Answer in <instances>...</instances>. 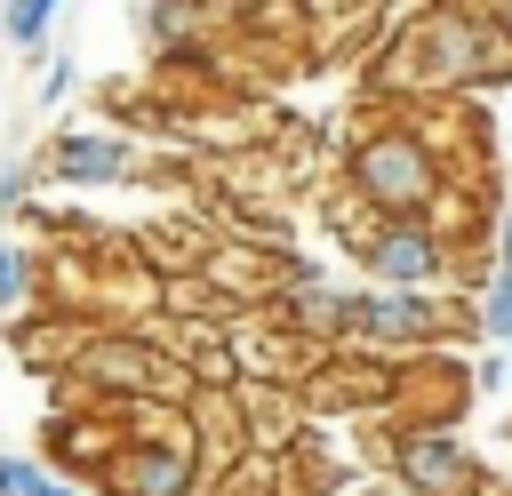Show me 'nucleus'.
Masks as SVG:
<instances>
[{"label":"nucleus","mask_w":512,"mask_h":496,"mask_svg":"<svg viewBox=\"0 0 512 496\" xmlns=\"http://www.w3.org/2000/svg\"><path fill=\"white\" fill-rule=\"evenodd\" d=\"M352 248H360V264H368L376 288H432L456 264V248L440 240L432 216H376L368 232H352Z\"/></svg>","instance_id":"39448f33"},{"label":"nucleus","mask_w":512,"mask_h":496,"mask_svg":"<svg viewBox=\"0 0 512 496\" xmlns=\"http://www.w3.org/2000/svg\"><path fill=\"white\" fill-rule=\"evenodd\" d=\"M64 88H72V56H64V64H48V80H40V96H48V104H64Z\"/></svg>","instance_id":"2eb2a0df"},{"label":"nucleus","mask_w":512,"mask_h":496,"mask_svg":"<svg viewBox=\"0 0 512 496\" xmlns=\"http://www.w3.org/2000/svg\"><path fill=\"white\" fill-rule=\"evenodd\" d=\"M128 168H136L128 136H112V128H64L48 144V168L40 176H56V184H120Z\"/></svg>","instance_id":"6e6552de"},{"label":"nucleus","mask_w":512,"mask_h":496,"mask_svg":"<svg viewBox=\"0 0 512 496\" xmlns=\"http://www.w3.org/2000/svg\"><path fill=\"white\" fill-rule=\"evenodd\" d=\"M504 376H512V360H504V344H488L480 368H472V384H480V392H504Z\"/></svg>","instance_id":"4468645a"},{"label":"nucleus","mask_w":512,"mask_h":496,"mask_svg":"<svg viewBox=\"0 0 512 496\" xmlns=\"http://www.w3.org/2000/svg\"><path fill=\"white\" fill-rule=\"evenodd\" d=\"M0 496H80V488L48 456H0Z\"/></svg>","instance_id":"1a4fd4ad"},{"label":"nucleus","mask_w":512,"mask_h":496,"mask_svg":"<svg viewBox=\"0 0 512 496\" xmlns=\"http://www.w3.org/2000/svg\"><path fill=\"white\" fill-rule=\"evenodd\" d=\"M504 440H512V416H504Z\"/></svg>","instance_id":"a211bd4d"},{"label":"nucleus","mask_w":512,"mask_h":496,"mask_svg":"<svg viewBox=\"0 0 512 496\" xmlns=\"http://www.w3.org/2000/svg\"><path fill=\"white\" fill-rule=\"evenodd\" d=\"M440 336H448V304L432 288H344V304H336V344L424 352Z\"/></svg>","instance_id":"7ed1b4c3"},{"label":"nucleus","mask_w":512,"mask_h":496,"mask_svg":"<svg viewBox=\"0 0 512 496\" xmlns=\"http://www.w3.org/2000/svg\"><path fill=\"white\" fill-rule=\"evenodd\" d=\"M504 64H512V40H504L480 8L448 0V8H424V16L408 24L392 80H408V88H480V80H496Z\"/></svg>","instance_id":"f257e3e1"},{"label":"nucleus","mask_w":512,"mask_h":496,"mask_svg":"<svg viewBox=\"0 0 512 496\" xmlns=\"http://www.w3.org/2000/svg\"><path fill=\"white\" fill-rule=\"evenodd\" d=\"M0 8H16V0H0Z\"/></svg>","instance_id":"6ab92c4d"},{"label":"nucleus","mask_w":512,"mask_h":496,"mask_svg":"<svg viewBox=\"0 0 512 496\" xmlns=\"http://www.w3.org/2000/svg\"><path fill=\"white\" fill-rule=\"evenodd\" d=\"M392 480H400L408 496H472V488H488L448 416H408V424L392 432Z\"/></svg>","instance_id":"423d86ee"},{"label":"nucleus","mask_w":512,"mask_h":496,"mask_svg":"<svg viewBox=\"0 0 512 496\" xmlns=\"http://www.w3.org/2000/svg\"><path fill=\"white\" fill-rule=\"evenodd\" d=\"M208 8H224V16H256L264 0H208Z\"/></svg>","instance_id":"f3484780"},{"label":"nucleus","mask_w":512,"mask_h":496,"mask_svg":"<svg viewBox=\"0 0 512 496\" xmlns=\"http://www.w3.org/2000/svg\"><path fill=\"white\" fill-rule=\"evenodd\" d=\"M80 376H88L96 392H112V400H160V392H184L176 368H168V352L144 344V336H96V344L80 352Z\"/></svg>","instance_id":"0eeeda50"},{"label":"nucleus","mask_w":512,"mask_h":496,"mask_svg":"<svg viewBox=\"0 0 512 496\" xmlns=\"http://www.w3.org/2000/svg\"><path fill=\"white\" fill-rule=\"evenodd\" d=\"M56 8H64V0H16V8H8V40H16V48H40L48 24H56Z\"/></svg>","instance_id":"f8f14e48"},{"label":"nucleus","mask_w":512,"mask_h":496,"mask_svg":"<svg viewBox=\"0 0 512 496\" xmlns=\"http://www.w3.org/2000/svg\"><path fill=\"white\" fill-rule=\"evenodd\" d=\"M24 296H32V256H24V248L0 232V312H16Z\"/></svg>","instance_id":"9b49d317"},{"label":"nucleus","mask_w":512,"mask_h":496,"mask_svg":"<svg viewBox=\"0 0 512 496\" xmlns=\"http://www.w3.org/2000/svg\"><path fill=\"white\" fill-rule=\"evenodd\" d=\"M24 192H32V168H24V160H0V216L24 208Z\"/></svg>","instance_id":"ddd939ff"},{"label":"nucleus","mask_w":512,"mask_h":496,"mask_svg":"<svg viewBox=\"0 0 512 496\" xmlns=\"http://www.w3.org/2000/svg\"><path fill=\"white\" fill-rule=\"evenodd\" d=\"M344 176H352V200L368 208V216H424L432 200H440V152L416 136V128H368L360 144H352V160H344Z\"/></svg>","instance_id":"f03ea898"},{"label":"nucleus","mask_w":512,"mask_h":496,"mask_svg":"<svg viewBox=\"0 0 512 496\" xmlns=\"http://www.w3.org/2000/svg\"><path fill=\"white\" fill-rule=\"evenodd\" d=\"M104 496H200L208 488V456L192 432H120V448L96 472Z\"/></svg>","instance_id":"20e7f679"},{"label":"nucleus","mask_w":512,"mask_h":496,"mask_svg":"<svg viewBox=\"0 0 512 496\" xmlns=\"http://www.w3.org/2000/svg\"><path fill=\"white\" fill-rule=\"evenodd\" d=\"M496 272H512V216L496 224Z\"/></svg>","instance_id":"dca6fc26"},{"label":"nucleus","mask_w":512,"mask_h":496,"mask_svg":"<svg viewBox=\"0 0 512 496\" xmlns=\"http://www.w3.org/2000/svg\"><path fill=\"white\" fill-rule=\"evenodd\" d=\"M472 328H480L488 344H504V352H512V272H488V280H480V304H472Z\"/></svg>","instance_id":"9d476101"}]
</instances>
